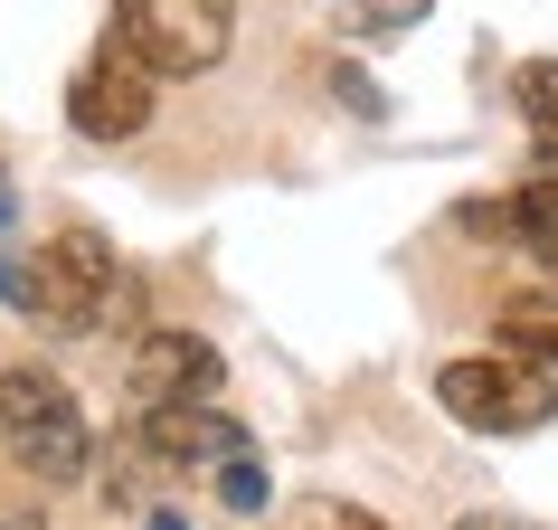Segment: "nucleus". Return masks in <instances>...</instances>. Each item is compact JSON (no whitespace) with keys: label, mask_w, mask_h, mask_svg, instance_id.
Returning <instances> with one entry per match:
<instances>
[{"label":"nucleus","mask_w":558,"mask_h":530,"mask_svg":"<svg viewBox=\"0 0 558 530\" xmlns=\"http://www.w3.org/2000/svg\"><path fill=\"white\" fill-rule=\"evenodd\" d=\"M436 398H445L454 426H473V436H539V426H558V370H539V360H521V351L445 360Z\"/></svg>","instance_id":"f257e3e1"},{"label":"nucleus","mask_w":558,"mask_h":530,"mask_svg":"<svg viewBox=\"0 0 558 530\" xmlns=\"http://www.w3.org/2000/svg\"><path fill=\"white\" fill-rule=\"evenodd\" d=\"M29 285H38V323H58V332L143 323V285L114 265V246H105L95 228H58L48 246H38Z\"/></svg>","instance_id":"f03ea898"},{"label":"nucleus","mask_w":558,"mask_h":530,"mask_svg":"<svg viewBox=\"0 0 558 530\" xmlns=\"http://www.w3.org/2000/svg\"><path fill=\"white\" fill-rule=\"evenodd\" d=\"M0 445L38 473V483H76L95 465V426L58 370H0Z\"/></svg>","instance_id":"7ed1b4c3"},{"label":"nucleus","mask_w":558,"mask_h":530,"mask_svg":"<svg viewBox=\"0 0 558 530\" xmlns=\"http://www.w3.org/2000/svg\"><path fill=\"white\" fill-rule=\"evenodd\" d=\"M236 38V0H114V48L151 76H208Z\"/></svg>","instance_id":"20e7f679"},{"label":"nucleus","mask_w":558,"mask_h":530,"mask_svg":"<svg viewBox=\"0 0 558 530\" xmlns=\"http://www.w3.org/2000/svg\"><path fill=\"white\" fill-rule=\"evenodd\" d=\"M151 86H161V76H151L133 48L105 38V48L76 67V86H66V123H76L86 143H133V133L151 123Z\"/></svg>","instance_id":"39448f33"},{"label":"nucleus","mask_w":558,"mask_h":530,"mask_svg":"<svg viewBox=\"0 0 558 530\" xmlns=\"http://www.w3.org/2000/svg\"><path fill=\"white\" fill-rule=\"evenodd\" d=\"M218 380H228V360L208 351L199 332H143L133 360H123L133 408H199V398H218Z\"/></svg>","instance_id":"423d86ee"},{"label":"nucleus","mask_w":558,"mask_h":530,"mask_svg":"<svg viewBox=\"0 0 558 530\" xmlns=\"http://www.w3.org/2000/svg\"><path fill=\"white\" fill-rule=\"evenodd\" d=\"M133 455H143V465H228V455H246V426L218 417L208 398L199 408H143Z\"/></svg>","instance_id":"0eeeda50"},{"label":"nucleus","mask_w":558,"mask_h":530,"mask_svg":"<svg viewBox=\"0 0 558 530\" xmlns=\"http://www.w3.org/2000/svg\"><path fill=\"white\" fill-rule=\"evenodd\" d=\"M501 351L558 370V303H511V313H501Z\"/></svg>","instance_id":"6e6552de"},{"label":"nucleus","mask_w":558,"mask_h":530,"mask_svg":"<svg viewBox=\"0 0 558 530\" xmlns=\"http://www.w3.org/2000/svg\"><path fill=\"white\" fill-rule=\"evenodd\" d=\"M521 115H530V133H539V152L558 161V58L521 67Z\"/></svg>","instance_id":"1a4fd4ad"},{"label":"nucleus","mask_w":558,"mask_h":530,"mask_svg":"<svg viewBox=\"0 0 558 530\" xmlns=\"http://www.w3.org/2000/svg\"><path fill=\"white\" fill-rule=\"evenodd\" d=\"M218 502H228V511H265V465H256V445L218 465Z\"/></svg>","instance_id":"9d476101"},{"label":"nucleus","mask_w":558,"mask_h":530,"mask_svg":"<svg viewBox=\"0 0 558 530\" xmlns=\"http://www.w3.org/2000/svg\"><path fill=\"white\" fill-rule=\"evenodd\" d=\"M284 530H388L379 511H360V502H294Z\"/></svg>","instance_id":"9b49d317"},{"label":"nucleus","mask_w":558,"mask_h":530,"mask_svg":"<svg viewBox=\"0 0 558 530\" xmlns=\"http://www.w3.org/2000/svg\"><path fill=\"white\" fill-rule=\"evenodd\" d=\"M426 20V0H351V29L360 38H388V29H416Z\"/></svg>","instance_id":"f8f14e48"},{"label":"nucleus","mask_w":558,"mask_h":530,"mask_svg":"<svg viewBox=\"0 0 558 530\" xmlns=\"http://www.w3.org/2000/svg\"><path fill=\"white\" fill-rule=\"evenodd\" d=\"M454 530H549V521H530V511H464Z\"/></svg>","instance_id":"ddd939ff"},{"label":"nucleus","mask_w":558,"mask_h":530,"mask_svg":"<svg viewBox=\"0 0 558 530\" xmlns=\"http://www.w3.org/2000/svg\"><path fill=\"white\" fill-rule=\"evenodd\" d=\"M0 530H48V521H38V511H0Z\"/></svg>","instance_id":"4468645a"}]
</instances>
